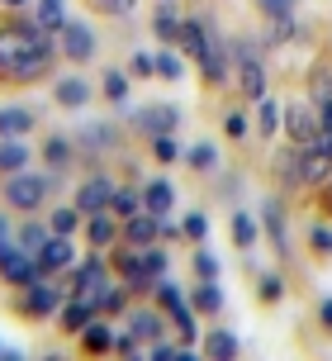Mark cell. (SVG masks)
Listing matches in <instances>:
<instances>
[{"label": "cell", "instance_id": "cell-1", "mask_svg": "<svg viewBox=\"0 0 332 361\" xmlns=\"http://www.w3.org/2000/svg\"><path fill=\"white\" fill-rule=\"evenodd\" d=\"M332 171V152L323 143H299V157L285 162V176L290 180H304V185H318V180H328Z\"/></svg>", "mask_w": 332, "mask_h": 361}, {"label": "cell", "instance_id": "cell-2", "mask_svg": "<svg viewBox=\"0 0 332 361\" xmlns=\"http://www.w3.org/2000/svg\"><path fill=\"white\" fill-rule=\"evenodd\" d=\"M48 185H53V180L43 176V171H15V176L5 180V204H10V209H43Z\"/></svg>", "mask_w": 332, "mask_h": 361}, {"label": "cell", "instance_id": "cell-3", "mask_svg": "<svg viewBox=\"0 0 332 361\" xmlns=\"http://www.w3.org/2000/svg\"><path fill=\"white\" fill-rule=\"evenodd\" d=\"M0 281L5 286H34V281H43V271H38V257L24 252V247H10V252L0 257Z\"/></svg>", "mask_w": 332, "mask_h": 361}, {"label": "cell", "instance_id": "cell-4", "mask_svg": "<svg viewBox=\"0 0 332 361\" xmlns=\"http://www.w3.org/2000/svg\"><path fill=\"white\" fill-rule=\"evenodd\" d=\"M19 309H24L29 319H53V314H62V290L48 286V276H43V281H34V286H24Z\"/></svg>", "mask_w": 332, "mask_h": 361}, {"label": "cell", "instance_id": "cell-5", "mask_svg": "<svg viewBox=\"0 0 332 361\" xmlns=\"http://www.w3.org/2000/svg\"><path fill=\"white\" fill-rule=\"evenodd\" d=\"M34 38H38V24H10V29H0V76H10V67L29 53Z\"/></svg>", "mask_w": 332, "mask_h": 361}, {"label": "cell", "instance_id": "cell-6", "mask_svg": "<svg viewBox=\"0 0 332 361\" xmlns=\"http://www.w3.org/2000/svg\"><path fill=\"white\" fill-rule=\"evenodd\" d=\"M285 133H290L295 143H318V133H323L318 109L309 105V100H295V105L285 109Z\"/></svg>", "mask_w": 332, "mask_h": 361}, {"label": "cell", "instance_id": "cell-7", "mask_svg": "<svg viewBox=\"0 0 332 361\" xmlns=\"http://www.w3.org/2000/svg\"><path fill=\"white\" fill-rule=\"evenodd\" d=\"M133 124H138V133H148V138L176 133L181 128V109L176 105H143V109H133Z\"/></svg>", "mask_w": 332, "mask_h": 361}, {"label": "cell", "instance_id": "cell-8", "mask_svg": "<svg viewBox=\"0 0 332 361\" xmlns=\"http://www.w3.org/2000/svg\"><path fill=\"white\" fill-rule=\"evenodd\" d=\"M62 57H67V62H91L95 57L91 24H81V19H67V24H62Z\"/></svg>", "mask_w": 332, "mask_h": 361}, {"label": "cell", "instance_id": "cell-9", "mask_svg": "<svg viewBox=\"0 0 332 361\" xmlns=\"http://www.w3.org/2000/svg\"><path fill=\"white\" fill-rule=\"evenodd\" d=\"M110 200H114V180L110 176H91V180H81V190H76V209L91 219V214H105Z\"/></svg>", "mask_w": 332, "mask_h": 361}, {"label": "cell", "instance_id": "cell-10", "mask_svg": "<svg viewBox=\"0 0 332 361\" xmlns=\"http://www.w3.org/2000/svg\"><path fill=\"white\" fill-rule=\"evenodd\" d=\"M95 314H100L95 295H72V300L62 305V333H76V338H81V328L95 324Z\"/></svg>", "mask_w": 332, "mask_h": 361}, {"label": "cell", "instance_id": "cell-11", "mask_svg": "<svg viewBox=\"0 0 332 361\" xmlns=\"http://www.w3.org/2000/svg\"><path fill=\"white\" fill-rule=\"evenodd\" d=\"M34 257H38V271L48 276V271H62V267H72V262H76V247L67 243V233H53V238H48V243H43V247H38Z\"/></svg>", "mask_w": 332, "mask_h": 361}, {"label": "cell", "instance_id": "cell-12", "mask_svg": "<svg viewBox=\"0 0 332 361\" xmlns=\"http://www.w3.org/2000/svg\"><path fill=\"white\" fill-rule=\"evenodd\" d=\"M157 233H162V219L152 214V209H138L133 219H124V243H133V247L157 243Z\"/></svg>", "mask_w": 332, "mask_h": 361}, {"label": "cell", "instance_id": "cell-13", "mask_svg": "<svg viewBox=\"0 0 332 361\" xmlns=\"http://www.w3.org/2000/svg\"><path fill=\"white\" fill-rule=\"evenodd\" d=\"M176 43H181L185 57H195V62H200V57L209 53V19H185L181 34H176Z\"/></svg>", "mask_w": 332, "mask_h": 361}, {"label": "cell", "instance_id": "cell-14", "mask_svg": "<svg viewBox=\"0 0 332 361\" xmlns=\"http://www.w3.org/2000/svg\"><path fill=\"white\" fill-rule=\"evenodd\" d=\"M238 90L247 100H261L266 95V67H261V57H242L238 62Z\"/></svg>", "mask_w": 332, "mask_h": 361}, {"label": "cell", "instance_id": "cell-15", "mask_svg": "<svg viewBox=\"0 0 332 361\" xmlns=\"http://www.w3.org/2000/svg\"><path fill=\"white\" fill-rule=\"evenodd\" d=\"M181 10H176V0H157V10H152V34L162 38V43H176L181 34Z\"/></svg>", "mask_w": 332, "mask_h": 361}, {"label": "cell", "instance_id": "cell-16", "mask_svg": "<svg viewBox=\"0 0 332 361\" xmlns=\"http://www.w3.org/2000/svg\"><path fill=\"white\" fill-rule=\"evenodd\" d=\"M162 309H138V314H129V333L138 338V343H162Z\"/></svg>", "mask_w": 332, "mask_h": 361}, {"label": "cell", "instance_id": "cell-17", "mask_svg": "<svg viewBox=\"0 0 332 361\" xmlns=\"http://www.w3.org/2000/svg\"><path fill=\"white\" fill-rule=\"evenodd\" d=\"M119 143V128L114 124H86L76 133V147H86V152H105V147Z\"/></svg>", "mask_w": 332, "mask_h": 361}, {"label": "cell", "instance_id": "cell-18", "mask_svg": "<svg viewBox=\"0 0 332 361\" xmlns=\"http://www.w3.org/2000/svg\"><path fill=\"white\" fill-rule=\"evenodd\" d=\"M114 238H119V219L105 209V214H91V224H86V243L91 247H114Z\"/></svg>", "mask_w": 332, "mask_h": 361}, {"label": "cell", "instance_id": "cell-19", "mask_svg": "<svg viewBox=\"0 0 332 361\" xmlns=\"http://www.w3.org/2000/svg\"><path fill=\"white\" fill-rule=\"evenodd\" d=\"M53 95H57V105H62V109H81L86 100H91V86H86V76H62Z\"/></svg>", "mask_w": 332, "mask_h": 361}, {"label": "cell", "instance_id": "cell-20", "mask_svg": "<svg viewBox=\"0 0 332 361\" xmlns=\"http://www.w3.org/2000/svg\"><path fill=\"white\" fill-rule=\"evenodd\" d=\"M171 204H176V190H171V180H152L148 190H143V209H152L157 219L171 214Z\"/></svg>", "mask_w": 332, "mask_h": 361}, {"label": "cell", "instance_id": "cell-21", "mask_svg": "<svg viewBox=\"0 0 332 361\" xmlns=\"http://www.w3.org/2000/svg\"><path fill=\"white\" fill-rule=\"evenodd\" d=\"M34 128V109H19V105H5L0 109V138H19Z\"/></svg>", "mask_w": 332, "mask_h": 361}, {"label": "cell", "instance_id": "cell-22", "mask_svg": "<svg viewBox=\"0 0 332 361\" xmlns=\"http://www.w3.org/2000/svg\"><path fill=\"white\" fill-rule=\"evenodd\" d=\"M24 166H29V147L19 143V138H0V171L15 176V171H24Z\"/></svg>", "mask_w": 332, "mask_h": 361}, {"label": "cell", "instance_id": "cell-23", "mask_svg": "<svg viewBox=\"0 0 332 361\" xmlns=\"http://www.w3.org/2000/svg\"><path fill=\"white\" fill-rule=\"evenodd\" d=\"M190 305H195V314H219V309H223V290H219V281H204V286H195Z\"/></svg>", "mask_w": 332, "mask_h": 361}, {"label": "cell", "instance_id": "cell-24", "mask_svg": "<svg viewBox=\"0 0 332 361\" xmlns=\"http://www.w3.org/2000/svg\"><path fill=\"white\" fill-rule=\"evenodd\" d=\"M34 24L38 29H48V34H62V24H67V15H62V0H38V10H34Z\"/></svg>", "mask_w": 332, "mask_h": 361}, {"label": "cell", "instance_id": "cell-25", "mask_svg": "<svg viewBox=\"0 0 332 361\" xmlns=\"http://www.w3.org/2000/svg\"><path fill=\"white\" fill-rule=\"evenodd\" d=\"M233 243H238L242 252H252V247H257V219L242 214V209H233Z\"/></svg>", "mask_w": 332, "mask_h": 361}, {"label": "cell", "instance_id": "cell-26", "mask_svg": "<svg viewBox=\"0 0 332 361\" xmlns=\"http://www.w3.org/2000/svg\"><path fill=\"white\" fill-rule=\"evenodd\" d=\"M280 124H285V114H280V105L261 95V100H257V128L266 133V138H271V133H280Z\"/></svg>", "mask_w": 332, "mask_h": 361}, {"label": "cell", "instance_id": "cell-27", "mask_svg": "<svg viewBox=\"0 0 332 361\" xmlns=\"http://www.w3.org/2000/svg\"><path fill=\"white\" fill-rule=\"evenodd\" d=\"M204 357H238V338H233V333H228V328H219V333H209V338H204Z\"/></svg>", "mask_w": 332, "mask_h": 361}, {"label": "cell", "instance_id": "cell-28", "mask_svg": "<svg viewBox=\"0 0 332 361\" xmlns=\"http://www.w3.org/2000/svg\"><path fill=\"white\" fill-rule=\"evenodd\" d=\"M100 86H105V100H110V105H124V100H129V72H119V67H110Z\"/></svg>", "mask_w": 332, "mask_h": 361}, {"label": "cell", "instance_id": "cell-29", "mask_svg": "<svg viewBox=\"0 0 332 361\" xmlns=\"http://www.w3.org/2000/svg\"><path fill=\"white\" fill-rule=\"evenodd\" d=\"M81 347H86V352H110L114 333L105 324H86V328H81Z\"/></svg>", "mask_w": 332, "mask_h": 361}, {"label": "cell", "instance_id": "cell-30", "mask_svg": "<svg viewBox=\"0 0 332 361\" xmlns=\"http://www.w3.org/2000/svg\"><path fill=\"white\" fill-rule=\"evenodd\" d=\"M152 295H157V309H162V314H176L181 305H190V300L181 295V286H171V281H157Z\"/></svg>", "mask_w": 332, "mask_h": 361}, {"label": "cell", "instance_id": "cell-31", "mask_svg": "<svg viewBox=\"0 0 332 361\" xmlns=\"http://www.w3.org/2000/svg\"><path fill=\"white\" fill-rule=\"evenodd\" d=\"M95 305L105 309V314H124V309H129V290H114V286H100V290H95Z\"/></svg>", "mask_w": 332, "mask_h": 361}, {"label": "cell", "instance_id": "cell-32", "mask_svg": "<svg viewBox=\"0 0 332 361\" xmlns=\"http://www.w3.org/2000/svg\"><path fill=\"white\" fill-rule=\"evenodd\" d=\"M43 157H48V162H53L57 171H62V166L72 162V138H62V133H53V138L43 143Z\"/></svg>", "mask_w": 332, "mask_h": 361}, {"label": "cell", "instance_id": "cell-33", "mask_svg": "<svg viewBox=\"0 0 332 361\" xmlns=\"http://www.w3.org/2000/svg\"><path fill=\"white\" fill-rule=\"evenodd\" d=\"M185 166H190V171H214V166H219V152H214L209 143H195L190 152H185Z\"/></svg>", "mask_w": 332, "mask_h": 361}, {"label": "cell", "instance_id": "cell-34", "mask_svg": "<svg viewBox=\"0 0 332 361\" xmlns=\"http://www.w3.org/2000/svg\"><path fill=\"white\" fill-rule=\"evenodd\" d=\"M143 209V195H133V190H114V200H110V214L114 219H133Z\"/></svg>", "mask_w": 332, "mask_h": 361}, {"label": "cell", "instance_id": "cell-35", "mask_svg": "<svg viewBox=\"0 0 332 361\" xmlns=\"http://www.w3.org/2000/svg\"><path fill=\"white\" fill-rule=\"evenodd\" d=\"M48 238H53V228H43V224H24V228H19V247H24V252H38V247H43V243H48Z\"/></svg>", "mask_w": 332, "mask_h": 361}, {"label": "cell", "instance_id": "cell-36", "mask_svg": "<svg viewBox=\"0 0 332 361\" xmlns=\"http://www.w3.org/2000/svg\"><path fill=\"white\" fill-rule=\"evenodd\" d=\"M266 233L276 238L280 252H290V238H285V214H280V204H266Z\"/></svg>", "mask_w": 332, "mask_h": 361}, {"label": "cell", "instance_id": "cell-37", "mask_svg": "<svg viewBox=\"0 0 332 361\" xmlns=\"http://www.w3.org/2000/svg\"><path fill=\"white\" fill-rule=\"evenodd\" d=\"M81 219H86V214H81V209H76V204H72V209H57V214H53V224H48V228H53V233H67V238H72L76 228H81Z\"/></svg>", "mask_w": 332, "mask_h": 361}, {"label": "cell", "instance_id": "cell-38", "mask_svg": "<svg viewBox=\"0 0 332 361\" xmlns=\"http://www.w3.org/2000/svg\"><path fill=\"white\" fill-rule=\"evenodd\" d=\"M157 72L166 76V81H181L185 67H181V53H157Z\"/></svg>", "mask_w": 332, "mask_h": 361}, {"label": "cell", "instance_id": "cell-39", "mask_svg": "<svg viewBox=\"0 0 332 361\" xmlns=\"http://www.w3.org/2000/svg\"><path fill=\"white\" fill-rule=\"evenodd\" d=\"M261 10L271 19H295L299 15V0H261Z\"/></svg>", "mask_w": 332, "mask_h": 361}, {"label": "cell", "instance_id": "cell-40", "mask_svg": "<svg viewBox=\"0 0 332 361\" xmlns=\"http://www.w3.org/2000/svg\"><path fill=\"white\" fill-rule=\"evenodd\" d=\"M195 267H200V276H204V281H219V257H214V252L195 247Z\"/></svg>", "mask_w": 332, "mask_h": 361}, {"label": "cell", "instance_id": "cell-41", "mask_svg": "<svg viewBox=\"0 0 332 361\" xmlns=\"http://www.w3.org/2000/svg\"><path fill=\"white\" fill-rule=\"evenodd\" d=\"M204 233H209V219L204 214H185V238H190V243H204Z\"/></svg>", "mask_w": 332, "mask_h": 361}, {"label": "cell", "instance_id": "cell-42", "mask_svg": "<svg viewBox=\"0 0 332 361\" xmlns=\"http://www.w3.org/2000/svg\"><path fill=\"white\" fill-rule=\"evenodd\" d=\"M91 5L100 10V15H114V19H119V15H129L138 0H91Z\"/></svg>", "mask_w": 332, "mask_h": 361}, {"label": "cell", "instance_id": "cell-43", "mask_svg": "<svg viewBox=\"0 0 332 361\" xmlns=\"http://www.w3.org/2000/svg\"><path fill=\"white\" fill-rule=\"evenodd\" d=\"M129 72H133V76H157V57H152V53H133Z\"/></svg>", "mask_w": 332, "mask_h": 361}, {"label": "cell", "instance_id": "cell-44", "mask_svg": "<svg viewBox=\"0 0 332 361\" xmlns=\"http://www.w3.org/2000/svg\"><path fill=\"white\" fill-rule=\"evenodd\" d=\"M280 295H285V281H280V276H261V300H266V305H276Z\"/></svg>", "mask_w": 332, "mask_h": 361}, {"label": "cell", "instance_id": "cell-45", "mask_svg": "<svg viewBox=\"0 0 332 361\" xmlns=\"http://www.w3.org/2000/svg\"><path fill=\"white\" fill-rule=\"evenodd\" d=\"M148 143H152V152H157L162 162H171V157H176V138H171V133H157V138H148Z\"/></svg>", "mask_w": 332, "mask_h": 361}, {"label": "cell", "instance_id": "cell-46", "mask_svg": "<svg viewBox=\"0 0 332 361\" xmlns=\"http://www.w3.org/2000/svg\"><path fill=\"white\" fill-rule=\"evenodd\" d=\"M223 133H233V138H247V119H242V114H228V119H223Z\"/></svg>", "mask_w": 332, "mask_h": 361}, {"label": "cell", "instance_id": "cell-47", "mask_svg": "<svg viewBox=\"0 0 332 361\" xmlns=\"http://www.w3.org/2000/svg\"><path fill=\"white\" fill-rule=\"evenodd\" d=\"M114 352L133 357V352H138V338H133V333H114Z\"/></svg>", "mask_w": 332, "mask_h": 361}, {"label": "cell", "instance_id": "cell-48", "mask_svg": "<svg viewBox=\"0 0 332 361\" xmlns=\"http://www.w3.org/2000/svg\"><path fill=\"white\" fill-rule=\"evenodd\" d=\"M314 243H318V252L332 257V228H314Z\"/></svg>", "mask_w": 332, "mask_h": 361}, {"label": "cell", "instance_id": "cell-49", "mask_svg": "<svg viewBox=\"0 0 332 361\" xmlns=\"http://www.w3.org/2000/svg\"><path fill=\"white\" fill-rule=\"evenodd\" d=\"M318 319H323V328L332 333V300H323V309H318Z\"/></svg>", "mask_w": 332, "mask_h": 361}, {"label": "cell", "instance_id": "cell-50", "mask_svg": "<svg viewBox=\"0 0 332 361\" xmlns=\"http://www.w3.org/2000/svg\"><path fill=\"white\" fill-rule=\"evenodd\" d=\"M0 243H10V224H5V214H0Z\"/></svg>", "mask_w": 332, "mask_h": 361}, {"label": "cell", "instance_id": "cell-51", "mask_svg": "<svg viewBox=\"0 0 332 361\" xmlns=\"http://www.w3.org/2000/svg\"><path fill=\"white\" fill-rule=\"evenodd\" d=\"M0 5H24V0H0Z\"/></svg>", "mask_w": 332, "mask_h": 361}, {"label": "cell", "instance_id": "cell-52", "mask_svg": "<svg viewBox=\"0 0 332 361\" xmlns=\"http://www.w3.org/2000/svg\"><path fill=\"white\" fill-rule=\"evenodd\" d=\"M0 357H5V347H0Z\"/></svg>", "mask_w": 332, "mask_h": 361}]
</instances>
